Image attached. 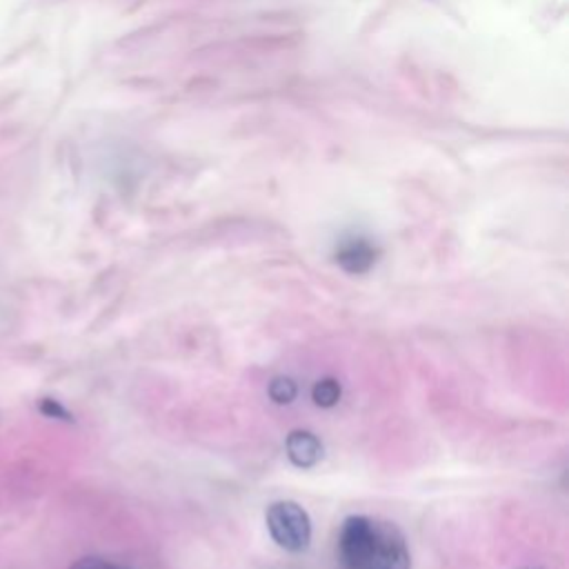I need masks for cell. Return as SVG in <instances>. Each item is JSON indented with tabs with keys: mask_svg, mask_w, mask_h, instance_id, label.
Wrapping results in <instances>:
<instances>
[{
	"mask_svg": "<svg viewBox=\"0 0 569 569\" xmlns=\"http://www.w3.org/2000/svg\"><path fill=\"white\" fill-rule=\"evenodd\" d=\"M378 260V247L367 238H349L336 249V262L347 273H367Z\"/></svg>",
	"mask_w": 569,
	"mask_h": 569,
	"instance_id": "3",
	"label": "cell"
},
{
	"mask_svg": "<svg viewBox=\"0 0 569 569\" xmlns=\"http://www.w3.org/2000/svg\"><path fill=\"white\" fill-rule=\"evenodd\" d=\"M69 569H127V567L100 556H84V558H78Z\"/></svg>",
	"mask_w": 569,
	"mask_h": 569,
	"instance_id": "8",
	"label": "cell"
},
{
	"mask_svg": "<svg viewBox=\"0 0 569 569\" xmlns=\"http://www.w3.org/2000/svg\"><path fill=\"white\" fill-rule=\"evenodd\" d=\"M340 396H342V387H340V382H338L336 378H320V380L313 385V389H311L313 402H316L318 407H325V409L338 405Z\"/></svg>",
	"mask_w": 569,
	"mask_h": 569,
	"instance_id": "5",
	"label": "cell"
},
{
	"mask_svg": "<svg viewBox=\"0 0 569 569\" xmlns=\"http://www.w3.org/2000/svg\"><path fill=\"white\" fill-rule=\"evenodd\" d=\"M520 569H540V567H533V565H527V567H520Z\"/></svg>",
	"mask_w": 569,
	"mask_h": 569,
	"instance_id": "9",
	"label": "cell"
},
{
	"mask_svg": "<svg viewBox=\"0 0 569 569\" xmlns=\"http://www.w3.org/2000/svg\"><path fill=\"white\" fill-rule=\"evenodd\" d=\"M284 451L287 458L300 467V469H309L313 465L320 462L322 458V442L318 440L316 433L305 431V429H293L287 440H284Z\"/></svg>",
	"mask_w": 569,
	"mask_h": 569,
	"instance_id": "4",
	"label": "cell"
},
{
	"mask_svg": "<svg viewBox=\"0 0 569 569\" xmlns=\"http://www.w3.org/2000/svg\"><path fill=\"white\" fill-rule=\"evenodd\" d=\"M264 522L273 542L284 551L300 553L311 542L309 513L293 500L271 502L264 511Z\"/></svg>",
	"mask_w": 569,
	"mask_h": 569,
	"instance_id": "2",
	"label": "cell"
},
{
	"mask_svg": "<svg viewBox=\"0 0 569 569\" xmlns=\"http://www.w3.org/2000/svg\"><path fill=\"white\" fill-rule=\"evenodd\" d=\"M342 569H411V553L402 531L376 516H349L336 538Z\"/></svg>",
	"mask_w": 569,
	"mask_h": 569,
	"instance_id": "1",
	"label": "cell"
},
{
	"mask_svg": "<svg viewBox=\"0 0 569 569\" xmlns=\"http://www.w3.org/2000/svg\"><path fill=\"white\" fill-rule=\"evenodd\" d=\"M298 393V387L291 378L287 376H278L269 382V398L276 402V405H289Z\"/></svg>",
	"mask_w": 569,
	"mask_h": 569,
	"instance_id": "6",
	"label": "cell"
},
{
	"mask_svg": "<svg viewBox=\"0 0 569 569\" xmlns=\"http://www.w3.org/2000/svg\"><path fill=\"white\" fill-rule=\"evenodd\" d=\"M38 411L47 418H53V420H64V422H73V416L53 398H40L38 400Z\"/></svg>",
	"mask_w": 569,
	"mask_h": 569,
	"instance_id": "7",
	"label": "cell"
}]
</instances>
